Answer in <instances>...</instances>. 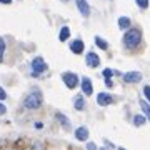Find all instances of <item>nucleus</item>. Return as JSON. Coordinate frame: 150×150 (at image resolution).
Returning <instances> with one entry per match:
<instances>
[{"instance_id":"obj_1","label":"nucleus","mask_w":150,"mask_h":150,"mask_svg":"<svg viewBox=\"0 0 150 150\" xmlns=\"http://www.w3.org/2000/svg\"><path fill=\"white\" fill-rule=\"evenodd\" d=\"M139 42H140V30H137V28H130L129 32L123 35V43H125L127 48L137 47Z\"/></svg>"},{"instance_id":"obj_2","label":"nucleus","mask_w":150,"mask_h":150,"mask_svg":"<svg viewBox=\"0 0 150 150\" xmlns=\"http://www.w3.org/2000/svg\"><path fill=\"white\" fill-rule=\"evenodd\" d=\"M42 105V95L40 92H33L25 98V107L27 108H38Z\"/></svg>"},{"instance_id":"obj_3","label":"nucleus","mask_w":150,"mask_h":150,"mask_svg":"<svg viewBox=\"0 0 150 150\" xmlns=\"http://www.w3.org/2000/svg\"><path fill=\"white\" fill-rule=\"evenodd\" d=\"M62 79H64V83L69 88H75V87L79 85V77L75 74H70V72H65L64 75H62Z\"/></svg>"},{"instance_id":"obj_4","label":"nucleus","mask_w":150,"mask_h":150,"mask_svg":"<svg viewBox=\"0 0 150 150\" xmlns=\"http://www.w3.org/2000/svg\"><path fill=\"white\" fill-rule=\"evenodd\" d=\"M32 69H33L35 74H42V72L47 70V64L43 62L42 57H35V59L32 60Z\"/></svg>"},{"instance_id":"obj_5","label":"nucleus","mask_w":150,"mask_h":150,"mask_svg":"<svg viewBox=\"0 0 150 150\" xmlns=\"http://www.w3.org/2000/svg\"><path fill=\"white\" fill-rule=\"evenodd\" d=\"M123 82H127V83H135V82H139L142 79V74L140 72H129V74H125L122 77Z\"/></svg>"},{"instance_id":"obj_6","label":"nucleus","mask_w":150,"mask_h":150,"mask_svg":"<svg viewBox=\"0 0 150 150\" xmlns=\"http://www.w3.org/2000/svg\"><path fill=\"white\" fill-rule=\"evenodd\" d=\"M77 7H79V10L83 17H88L90 15V7L87 4V0H77Z\"/></svg>"},{"instance_id":"obj_7","label":"nucleus","mask_w":150,"mask_h":150,"mask_svg":"<svg viewBox=\"0 0 150 150\" xmlns=\"http://www.w3.org/2000/svg\"><path fill=\"white\" fill-rule=\"evenodd\" d=\"M82 90H83V93L85 95H92L93 93V88H92V82L88 77H83L82 79Z\"/></svg>"},{"instance_id":"obj_8","label":"nucleus","mask_w":150,"mask_h":150,"mask_svg":"<svg viewBox=\"0 0 150 150\" xmlns=\"http://www.w3.org/2000/svg\"><path fill=\"white\" fill-rule=\"evenodd\" d=\"M87 65L88 67H98L100 65V59H98V55H95L93 52H90V54H87Z\"/></svg>"},{"instance_id":"obj_9","label":"nucleus","mask_w":150,"mask_h":150,"mask_svg":"<svg viewBox=\"0 0 150 150\" xmlns=\"http://www.w3.org/2000/svg\"><path fill=\"white\" fill-rule=\"evenodd\" d=\"M75 139L77 140H87L88 139V129L87 127H79L75 130Z\"/></svg>"},{"instance_id":"obj_10","label":"nucleus","mask_w":150,"mask_h":150,"mask_svg":"<svg viewBox=\"0 0 150 150\" xmlns=\"http://www.w3.org/2000/svg\"><path fill=\"white\" fill-rule=\"evenodd\" d=\"M97 102H98V105H108V103H112V97L105 92H102V93L97 95Z\"/></svg>"},{"instance_id":"obj_11","label":"nucleus","mask_w":150,"mask_h":150,"mask_svg":"<svg viewBox=\"0 0 150 150\" xmlns=\"http://www.w3.org/2000/svg\"><path fill=\"white\" fill-rule=\"evenodd\" d=\"M70 50L74 54H82L83 52V42L82 40H74V42L70 43Z\"/></svg>"},{"instance_id":"obj_12","label":"nucleus","mask_w":150,"mask_h":150,"mask_svg":"<svg viewBox=\"0 0 150 150\" xmlns=\"http://www.w3.org/2000/svg\"><path fill=\"white\" fill-rule=\"evenodd\" d=\"M118 27L122 28H129L130 27V18L129 17H120V18H118Z\"/></svg>"},{"instance_id":"obj_13","label":"nucleus","mask_w":150,"mask_h":150,"mask_svg":"<svg viewBox=\"0 0 150 150\" xmlns=\"http://www.w3.org/2000/svg\"><path fill=\"white\" fill-rule=\"evenodd\" d=\"M70 37V28L69 27H62V30H60V35H59V38L62 40V42H65L67 38Z\"/></svg>"},{"instance_id":"obj_14","label":"nucleus","mask_w":150,"mask_h":150,"mask_svg":"<svg viewBox=\"0 0 150 150\" xmlns=\"http://www.w3.org/2000/svg\"><path fill=\"white\" fill-rule=\"evenodd\" d=\"M83 107H85V100H83V97H79L75 100V110H83Z\"/></svg>"},{"instance_id":"obj_15","label":"nucleus","mask_w":150,"mask_h":150,"mask_svg":"<svg viewBox=\"0 0 150 150\" xmlns=\"http://www.w3.org/2000/svg\"><path fill=\"white\" fill-rule=\"evenodd\" d=\"M95 43H97L100 48H102V50H107V47H108L107 42H105L103 38H100V37H95Z\"/></svg>"},{"instance_id":"obj_16","label":"nucleus","mask_w":150,"mask_h":150,"mask_svg":"<svg viewBox=\"0 0 150 150\" xmlns=\"http://www.w3.org/2000/svg\"><path fill=\"white\" fill-rule=\"evenodd\" d=\"M134 123L137 125V127H142L145 123V117H142V115H135L134 117Z\"/></svg>"},{"instance_id":"obj_17","label":"nucleus","mask_w":150,"mask_h":150,"mask_svg":"<svg viewBox=\"0 0 150 150\" xmlns=\"http://www.w3.org/2000/svg\"><path fill=\"white\" fill-rule=\"evenodd\" d=\"M57 118H59V120H60V122H62V123H64V127H65V129H70V125H69V120H67V118H65L64 117V115H62V113H57Z\"/></svg>"},{"instance_id":"obj_18","label":"nucleus","mask_w":150,"mask_h":150,"mask_svg":"<svg viewBox=\"0 0 150 150\" xmlns=\"http://www.w3.org/2000/svg\"><path fill=\"white\" fill-rule=\"evenodd\" d=\"M4 52H5V40L0 37V62L4 60Z\"/></svg>"},{"instance_id":"obj_19","label":"nucleus","mask_w":150,"mask_h":150,"mask_svg":"<svg viewBox=\"0 0 150 150\" xmlns=\"http://www.w3.org/2000/svg\"><path fill=\"white\" fill-rule=\"evenodd\" d=\"M140 107H142V110H144V113H145V115H147V117L150 118V105H149V103L142 102V103H140Z\"/></svg>"},{"instance_id":"obj_20","label":"nucleus","mask_w":150,"mask_h":150,"mask_svg":"<svg viewBox=\"0 0 150 150\" xmlns=\"http://www.w3.org/2000/svg\"><path fill=\"white\" fill-rule=\"evenodd\" d=\"M135 2H137V5L140 8H147L149 7V0H135Z\"/></svg>"},{"instance_id":"obj_21","label":"nucleus","mask_w":150,"mask_h":150,"mask_svg":"<svg viewBox=\"0 0 150 150\" xmlns=\"http://www.w3.org/2000/svg\"><path fill=\"white\" fill-rule=\"evenodd\" d=\"M113 74H117L115 70H110V69H105L103 70V77H112Z\"/></svg>"},{"instance_id":"obj_22","label":"nucleus","mask_w":150,"mask_h":150,"mask_svg":"<svg viewBox=\"0 0 150 150\" xmlns=\"http://www.w3.org/2000/svg\"><path fill=\"white\" fill-rule=\"evenodd\" d=\"M144 93H145V97H147V100L150 102V87H145V88H144Z\"/></svg>"},{"instance_id":"obj_23","label":"nucleus","mask_w":150,"mask_h":150,"mask_svg":"<svg viewBox=\"0 0 150 150\" xmlns=\"http://www.w3.org/2000/svg\"><path fill=\"white\" fill-rule=\"evenodd\" d=\"M5 98H7V93H5V90L0 87V100H5Z\"/></svg>"},{"instance_id":"obj_24","label":"nucleus","mask_w":150,"mask_h":150,"mask_svg":"<svg viewBox=\"0 0 150 150\" xmlns=\"http://www.w3.org/2000/svg\"><path fill=\"white\" fill-rule=\"evenodd\" d=\"M5 112H7V107L4 105V103H0V115H4Z\"/></svg>"},{"instance_id":"obj_25","label":"nucleus","mask_w":150,"mask_h":150,"mask_svg":"<svg viewBox=\"0 0 150 150\" xmlns=\"http://www.w3.org/2000/svg\"><path fill=\"white\" fill-rule=\"evenodd\" d=\"M12 0H0V4H10Z\"/></svg>"}]
</instances>
